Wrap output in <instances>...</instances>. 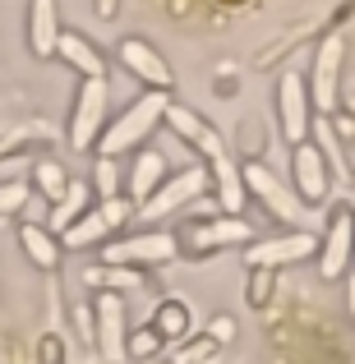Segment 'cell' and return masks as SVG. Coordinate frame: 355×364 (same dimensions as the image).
Segmentation results:
<instances>
[{"instance_id": "obj_30", "label": "cell", "mask_w": 355, "mask_h": 364, "mask_svg": "<svg viewBox=\"0 0 355 364\" xmlns=\"http://www.w3.org/2000/svg\"><path fill=\"white\" fill-rule=\"evenodd\" d=\"M249 304H254V309H258V304H263L267 300V295H272V272H263V267H254V272H249Z\"/></svg>"}, {"instance_id": "obj_21", "label": "cell", "mask_w": 355, "mask_h": 364, "mask_svg": "<svg viewBox=\"0 0 355 364\" xmlns=\"http://www.w3.org/2000/svg\"><path fill=\"white\" fill-rule=\"evenodd\" d=\"M102 240H111V226H107V217H102L97 208H88L70 231H60V249H92Z\"/></svg>"}, {"instance_id": "obj_19", "label": "cell", "mask_w": 355, "mask_h": 364, "mask_svg": "<svg viewBox=\"0 0 355 364\" xmlns=\"http://www.w3.org/2000/svg\"><path fill=\"white\" fill-rule=\"evenodd\" d=\"M88 208H92V185H83V180H70V189H65V194L51 203V213H46L42 226H46L51 235H60V231H70V226L79 222Z\"/></svg>"}, {"instance_id": "obj_7", "label": "cell", "mask_w": 355, "mask_h": 364, "mask_svg": "<svg viewBox=\"0 0 355 364\" xmlns=\"http://www.w3.org/2000/svg\"><path fill=\"white\" fill-rule=\"evenodd\" d=\"M314 263H319V272L328 277V282H337V277L351 272V263H355V208H332L328 231L319 235Z\"/></svg>"}, {"instance_id": "obj_25", "label": "cell", "mask_w": 355, "mask_h": 364, "mask_svg": "<svg viewBox=\"0 0 355 364\" xmlns=\"http://www.w3.org/2000/svg\"><path fill=\"white\" fill-rule=\"evenodd\" d=\"M124 180H120V166H116V157H97V166H92V194L97 198H116L124 194Z\"/></svg>"}, {"instance_id": "obj_6", "label": "cell", "mask_w": 355, "mask_h": 364, "mask_svg": "<svg viewBox=\"0 0 355 364\" xmlns=\"http://www.w3.org/2000/svg\"><path fill=\"white\" fill-rule=\"evenodd\" d=\"M198 194H208V166H203V161H194V166L166 176L157 185V194H152L148 203H139V217H143V222H161V217L180 213L185 203H194Z\"/></svg>"}, {"instance_id": "obj_5", "label": "cell", "mask_w": 355, "mask_h": 364, "mask_svg": "<svg viewBox=\"0 0 355 364\" xmlns=\"http://www.w3.org/2000/svg\"><path fill=\"white\" fill-rule=\"evenodd\" d=\"M180 258V235L171 231H139V235H124V240L107 245V263L111 267H166Z\"/></svg>"}, {"instance_id": "obj_28", "label": "cell", "mask_w": 355, "mask_h": 364, "mask_svg": "<svg viewBox=\"0 0 355 364\" xmlns=\"http://www.w3.org/2000/svg\"><path fill=\"white\" fill-rule=\"evenodd\" d=\"M28 198H33V189H28V185H0V217L23 213Z\"/></svg>"}, {"instance_id": "obj_10", "label": "cell", "mask_w": 355, "mask_h": 364, "mask_svg": "<svg viewBox=\"0 0 355 364\" xmlns=\"http://www.w3.org/2000/svg\"><path fill=\"white\" fill-rule=\"evenodd\" d=\"M341 55H346V42L341 37H328L314 55V74L309 83V102H314V116H332L337 107V88H341Z\"/></svg>"}, {"instance_id": "obj_24", "label": "cell", "mask_w": 355, "mask_h": 364, "mask_svg": "<svg viewBox=\"0 0 355 364\" xmlns=\"http://www.w3.org/2000/svg\"><path fill=\"white\" fill-rule=\"evenodd\" d=\"M217 360V341L213 337H194V341H176V350H171L166 364H213Z\"/></svg>"}, {"instance_id": "obj_8", "label": "cell", "mask_w": 355, "mask_h": 364, "mask_svg": "<svg viewBox=\"0 0 355 364\" xmlns=\"http://www.w3.org/2000/svg\"><path fill=\"white\" fill-rule=\"evenodd\" d=\"M277 120H282V139L291 143H309L314 129V102H309V83L300 79L295 70H286L277 79Z\"/></svg>"}, {"instance_id": "obj_1", "label": "cell", "mask_w": 355, "mask_h": 364, "mask_svg": "<svg viewBox=\"0 0 355 364\" xmlns=\"http://www.w3.org/2000/svg\"><path fill=\"white\" fill-rule=\"evenodd\" d=\"M166 107H171V92H152V88H148L143 97H134L129 107H124L120 116H111V124L102 129L97 152H102V157H120V152L143 148V143H148L152 134L161 129Z\"/></svg>"}, {"instance_id": "obj_26", "label": "cell", "mask_w": 355, "mask_h": 364, "mask_svg": "<svg viewBox=\"0 0 355 364\" xmlns=\"http://www.w3.org/2000/svg\"><path fill=\"white\" fill-rule=\"evenodd\" d=\"M88 282L92 286H111V291H116V286L129 291V286H139V272H134V267H111V272H107V267H92Z\"/></svg>"}, {"instance_id": "obj_20", "label": "cell", "mask_w": 355, "mask_h": 364, "mask_svg": "<svg viewBox=\"0 0 355 364\" xmlns=\"http://www.w3.org/2000/svg\"><path fill=\"white\" fill-rule=\"evenodd\" d=\"M18 245H23V254L33 258L37 267H55L60 263V235H51L42 222H23L18 226Z\"/></svg>"}, {"instance_id": "obj_4", "label": "cell", "mask_w": 355, "mask_h": 364, "mask_svg": "<svg viewBox=\"0 0 355 364\" xmlns=\"http://www.w3.org/2000/svg\"><path fill=\"white\" fill-rule=\"evenodd\" d=\"M92 346H97L102 364L129 360V318H124V300L116 291H102L92 300Z\"/></svg>"}, {"instance_id": "obj_11", "label": "cell", "mask_w": 355, "mask_h": 364, "mask_svg": "<svg viewBox=\"0 0 355 364\" xmlns=\"http://www.w3.org/2000/svg\"><path fill=\"white\" fill-rule=\"evenodd\" d=\"M161 124H166L176 139H185L189 148L198 152L203 161H222L226 157V143H222V134L213 129L198 111H189V107H180V102H171L166 107V116H161Z\"/></svg>"}, {"instance_id": "obj_18", "label": "cell", "mask_w": 355, "mask_h": 364, "mask_svg": "<svg viewBox=\"0 0 355 364\" xmlns=\"http://www.w3.org/2000/svg\"><path fill=\"white\" fill-rule=\"evenodd\" d=\"M166 180V157L161 152H134V166H129V180H124V198L134 208L148 203L157 194V185Z\"/></svg>"}, {"instance_id": "obj_33", "label": "cell", "mask_w": 355, "mask_h": 364, "mask_svg": "<svg viewBox=\"0 0 355 364\" xmlns=\"http://www.w3.org/2000/svg\"><path fill=\"white\" fill-rule=\"evenodd\" d=\"M346 300H351V314H355V267L346 272Z\"/></svg>"}, {"instance_id": "obj_34", "label": "cell", "mask_w": 355, "mask_h": 364, "mask_svg": "<svg viewBox=\"0 0 355 364\" xmlns=\"http://www.w3.org/2000/svg\"><path fill=\"white\" fill-rule=\"evenodd\" d=\"M143 364H166V360H143Z\"/></svg>"}, {"instance_id": "obj_16", "label": "cell", "mask_w": 355, "mask_h": 364, "mask_svg": "<svg viewBox=\"0 0 355 364\" xmlns=\"http://www.w3.org/2000/svg\"><path fill=\"white\" fill-rule=\"evenodd\" d=\"M208 194L217 198V208H222L226 217H240L249 203V189H245V176H240V166L231 157L222 161H208Z\"/></svg>"}, {"instance_id": "obj_3", "label": "cell", "mask_w": 355, "mask_h": 364, "mask_svg": "<svg viewBox=\"0 0 355 364\" xmlns=\"http://www.w3.org/2000/svg\"><path fill=\"white\" fill-rule=\"evenodd\" d=\"M111 124V83L107 79H83L74 92V111H70V143L74 152L97 148L102 129Z\"/></svg>"}, {"instance_id": "obj_14", "label": "cell", "mask_w": 355, "mask_h": 364, "mask_svg": "<svg viewBox=\"0 0 355 364\" xmlns=\"http://www.w3.org/2000/svg\"><path fill=\"white\" fill-rule=\"evenodd\" d=\"M226 245H254V226L240 222V217H217V222H198L180 240V249H194V254H213V249Z\"/></svg>"}, {"instance_id": "obj_22", "label": "cell", "mask_w": 355, "mask_h": 364, "mask_svg": "<svg viewBox=\"0 0 355 364\" xmlns=\"http://www.w3.org/2000/svg\"><path fill=\"white\" fill-rule=\"evenodd\" d=\"M189 323H194V314H189L185 300H161L157 314H152V332H157L161 341H185Z\"/></svg>"}, {"instance_id": "obj_31", "label": "cell", "mask_w": 355, "mask_h": 364, "mask_svg": "<svg viewBox=\"0 0 355 364\" xmlns=\"http://www.w3.org/2000/svg\"><path fill=\"white\" fill-rule=\"evenodd\" d=\"M208 337H213L217 346H222V341H231V337H235V323H231V318H213V328H208Z\"/></svg>"}, {"instance_id": "obj_17", "label": "cell", "mask_w": 355, "mask_h": 364, "mask_svg": "<svg viewBox=\"0 0 355 364\" xmlns=\"http://www.w3.org/2000/svg\"><path fill=\"white\" fill-rule=\"evenodd\" d=\"M55 55H60L79 79H102V74H107V55H102L83 33H70V28H65L60 42H55Z\"/></svg>"}, {"instance_id": "obj_32", "label": "cell", "mask_w": 355, "mask_h": 364, "mask_svg": "<svg viewBox=\"0 0 355 364\" xmlns=\"http://www.w3.org/2000/svg\"><path fill=\"white\" fill-rule=\"evenodd\" d=\"M92 9H97V18H116L120 0H97V5H92Z\"/></svg>"}, {"instance_id": "obj_13", "label": "cell", "mask_w": 355, "mask_h": 364, "mask_svg": "<svg viewBox=\"0 0 355 364\" xmlns=\"http://www.w3.org/2000/svg\"><path fill=\"white\" fill-rule=\"evenodd\" d=\"M291 171H295L291 189L304 198V203H323V198L332 194V171H328V161H323V152L314 148V143H295Z\"/></svg>"}, {"instance_id": "obj_12", "label": "cell", "mask_w": 355, "mask_h": 364, "mask_svg": "<svg viewBox=\"0 0 355 364\" xmlns=\"http://www.w3.org/2000/svg\"><path fill=\"white\" fill-rule=\"evenodd\" d=\"M120 65L143 83V88H152V92H171V83H176V79H171L166 55H161L152 42H143V37H124V42H120Z\"/></svg>"}, {"instance_id": "obj_15", "label": "cell", "mask_w": 355, "mask_h": 364, "mask_svg": "<svg viewBox=\"0 0 355 364\" xmlns=\"http://www.w3.org/2000/svg\"><path fill=\"white\" fill-rule=\"evenodd\" d=\"M65 23H60V5L55 0H28V51L37 60L55 55V42H60Z\"/></svg>"}, {"instance_id": "obj_2", "label": "cell", "mask_w": 355, "mask_h": 364, "mask_svg": "<svg viewBox=\"0 0 355 364\" xmlns=\"http://www.w3.org/2000/svg\"><path fill=\"white\" fill-rule=\"evenodd\" d=\"M240 176H245V189L277 217V222H295L300 231H309V226H304V222H309V203H304V198L295 194V189L286 185V180L277 176L272 166H263V161H249V166H240Z\"/></svg>"}, {"instance_id": "obj_9", "label": "cell", "mask_w": 355, "mask_h": 364, "mask_svg": "<svg viewBox=\"0 0 355 364\" xmlns=\"http://www.w3.org/2000/svg\"><path fill=\"white\" fill-rule=\"evenodd\" d=\"M319 254V235L314 231H291V235H272V240H254L245 249V263L249 272L263 267V272H282L291 263H309Z\"/></svg>"}, {"instance_id": "obj_29", "label": "cell", "mask_w": 355, "mask_h": 364, "mask_svg": "<svg viewBox=\"0 0 355 364\" xmlns=\"http://www.w3.org/2000/svg\"><path fill=\"white\" fill-rule=\"evenodd\" d=\"M157 350H161V337L152 328H143V332H134L129 337V355H139V360H157Z\"/></svg>"}, {"instance_id": "obj_27", "label": "cell", "mask_w": 355, "mask_h": 364, "mask_svg": "<svg viewBox=\"0 0 355 364\" xmlns=\"http://www.w3.org/2000/svg\"><path fill=\"white\" fill-rule=\"evenodd\" d=\"M97 213L107 217V226L116 231V226H124V222L134 217V203H129L124 194H116V198H102V203H97Z\"/></svg>"}, {"instance_id": "obj_23", "label": "cell", "mask_w": 355, "mask_h": 364, "mask_svg": "<svg viewBox=\"0 0 355 364\" xmlns=\"http://www.w3.org/2000/svg\"><path fill=\"white\" fill-rule=\"evenodd\" d=\"M33 185H37V189H33L37 198H51V203H55V198H60L65 189H70V176H65V166H60V161H37Z\"/></svg>"}]
</instances>
